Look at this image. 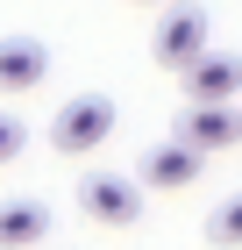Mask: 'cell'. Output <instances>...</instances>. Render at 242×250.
Instances as JSON below:
<instances>
[{
	"label": "cell",
	"mask_w": 242,
	"mask_h": 250,
	"mask_svg": "<svg viewBox=\"0 0 242 250\" xmlns=\"http://www.w3.org/2000/svg\"><path fill=\"white\" fill-rule=\"evenodd\" d=\"M143 7H164V0H143Z\"/></svg>",
	"instance_id": "8fae6325"
},
{
	"label": "cell",
	"mask_w": 242,
	"mask_h": 250,
	"mask_svg": "<svg viewBox=\"0 0 242 250\" xmlns=\"http://www.w3.org/2000/svg\"><path fill=\"white\" fill-rule=\"evenodd\" d=\"M78 208L93 214V222H107V229H129L135 214H143V186L129 172H86L78 179Z\"/></svg>",
	"instance_id": "277c9868"
},
{
	"label": "cell",
	"mask_w": 242,
	"mask_h": 250,
	"mask_svg": "<svg viewBox=\"0 0 242 250\" xmlns=\"http://www.w3.org/2000/svg\"><path fill=\"white\" fill-rule=\"evenodd\" d=\"M206 243H214V250H242V193L206 214Z\"/></svg>",
	"instance_id": "9c48e42d"
},
{
	"label": "cell",
	"mask_w": 242,
	"mask_h": 250,
	"mask_svg": "<svg viewBox=\"0 0 242 250\" xmlns=\"http://www.w3.org/2000/svg\"><path fill=\"white\" fill-rule=\"evenodd\" d=\"M50 79V50L36 36H0V93H36Z\"/></svg>",
	"instance_id": "52a82bcc"
},
{
	"label": "cell",
	"mask_w": 242,
	"mask_h": 250,
	"mask_svg": "<svg viewBox=\"0 0 242 250\" xmlns=\"http://www.w3.org/2000/svg\"><path fill=\"white\" fill-rule=\"evenodd\" d=\"M107 136H114V100L107 93H78L50 115V150H64V157H93Z\"/></svg>",
	"instance_id": "6da1fadb"
},
{
	"label": "cell",
	"mask_w": 242,
	"mask_h": 250,
	"mask_svg": "<svg viewBox=\"0 0 242 250\" xmlns=\"http://www.w3.org/2000/svg\"><path fill=\"white\" fill-rule=\"evenodd\" d=\"M178 79H186V100H235V93H242V58L206 43V50H200Z\"/></svg>",
	"instance_id": "8992f818"
},
{
	"label": "cell",
	"mask_w": 242,
	"mask_h": 250,
	"mask_svg": "<svg viewBox=\"0 0 242 250\" xmlns=\"http://www.w3.org/2000/svg\"><path fill=\"white\" fill-rule=\"evenodd\" d=\"M21 150H29V122H21V115H7V107H0V165H15Z\"/></svg>",
	"instance_id": "30bf717a"
},
{
	"label": "cell",
	"mask_w": 242,
	"mask_h": 250,
	"mask_svg": "<svg viewBox=\"0 0 242 250\" xmlns=\"http://www.w3.org/2000/svg\"><path fill=\"white\" fill-rule=\"evenodd\" d=\"M235 115H242V107H235Z\"/></svg>",
	"instance_id": "7c38bea8"
},
{
	"label": "cell",
	"mask_w": 242,
	"mask_h": 250,
	"mask_svg": "<svg viewBox=\"0 0 242 250\" xmlns=\"http://www.w3.org/2000/svg\"><path fill=\"white\" fill-rule=\"evenodd\" d=\"M50 236V208L43 200H7L0 208V250H36Z\"/></svg>",
	"instance_id": "ba28073f"
},
{
	"label": "cell",
	"mask_w": 242,
	"mask_h": 250,
	"mask_svg": "<svg viewBox=\"0 0 242 250\" xmlns=\"http://www.w3.org/2000/svg\"><path fill=\"white\" fill-rule=\"evenodd\" d=\"M171 15L157 21V36H149V58L164 64V72H186L192 58H200L206 43H214V21H206V7H192V0H164Z\"/></svg>",
	"instance_id": "7a4b0ae2"
},
{
	"label": "cell",
	"mask_w": 242,
	"mask_h": 250,
	"mask_svg": "<svg viewBox=\"0 0 242 250\" xmlns=\"http://www.w3.org/2000/svg\"><path fill=\"white\" fill-rule=\"evenodd\" d=\"M200 165H206V157L192 150V143H178V136H171V143H149V150H143V165H135V186L186 193L192 179H200Z\"/></svg>",
	"instance_id": "5b68a950"
},
{
	"label": "cell",
	"mask_w": 242,
	"mask_h": 250,
	"mask_svg": "<svg viewBox=\"0 0 242 250\" xmlns=\"http://www.w3.org/2000/svg\"><path fill=\"white\" fill-rule=\"evenodd\" d=\"M178 143H192L200 157H221L242 143V115L235 100H186V115H178Z\"/></svg>",
	"instance_id": "3957f363"
}]
</instances>
